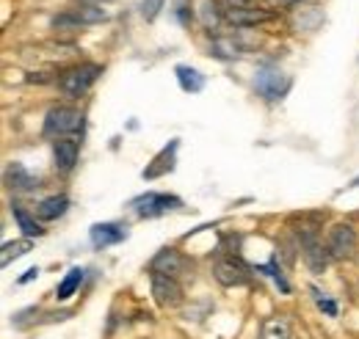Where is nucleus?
I'll list each match as a JSON object with an SVG mask.
<instances>
[{
	"mask_svg": "<svg viewBox=\"0 0 359 339\" xmlns=\"http://www.w3.org/2000/svg\"><path fill=\"white\" fill-rule=\"evenodd\" d=\"M86 127V116L81 108L75 105H53L45 113V122H42V135L45 138H78L83 135Z\"/></svg>",
	"mask_w": 359,
	"mask_h": 339,
	"instance_id": "1",
	"label": "nucleus"
},
{
	"mask_svg": "<svg viewBox=\"0 0 359 339\" xmlns=\"http://www.w3.org/2000/svg\"><path fill=\"white\" fill-rule=\"evenodd\" d=\"M100 75H102L100 64H75V67H67L64 72L55 75V85H58L61 97L81 99L89 94L91 85L100 81Z\"/></svg>",
	"mask_w": 359,
	"mask_h": 339,
	"instance_id": "2",
	"label": "nucleus"
},
{
	"mask_svg": "<svg viewBox=\"0 0 359 339\" xmlns=\"http://www.w3.org/2000/svg\"><path fill=\"white\" fill-rule=\"evenodd\" d=\"M128 207L135 212V218H141V221H152V218H163V215H169V212L180 210V207H182V199L175 196V193L147 191V193H141V196L130 199Z\"/></svg>",
	"mask_w": 359,
	"mask_h": 339,
	"instance_id": "3",
	"label": "nucleus"
},
{
	"mask_svg": "<svg viewBox=\"0 0 359 339\" xmlns=\"http://www.w3.org/2000/svg\"><path fill=\"white\" fill-rule=\"evenodd\" d=\"M290 75H285L276 64H260L255 72V91L266 99V102H282L290 91Z\"/></svg>",
	"mask_w": 359,
	"mask_h": 339,
	"instance_id": "4",
	"label": "nucleus"
},
{
	"mask_svg": "<svg viewBox=\"0 0 359 339\" xmlns=\"http://www.w3.org/2000/svg\"><path fill=\"white\" fill-rule=\"evenodd\" d=\"M326 249L332 262H346L354 259L359 249V235L351 223H332L326 232Z\"/></svg>",
	"mask_w": 359,
	"mask_h": 339,
	"instance_id": "5",
	"label": "nucleus"
},
{
	"mask_svg": "<svg viewBox=\"0 0 359 339\" xmlns=\"http://www.w3.org/2000/svg\"><path fill=\"white\" fill-rule=\"evenodd\" d=\"M252 270L255 268H249L241 256L235 254H224L219 256L216 262H213V268H210V273H213V279L222 284V287H246L249 282H252Z\"/></svg>",
	"mask_w": 359,
	"mask_h": 339,
	"instance_id": "6",
	"label": "nucleus"
},
{
	"mask_svg": "<svg viewBox=\"0 0 359 339\" xmlns=\"http://www.w3.org/2000/svg\"><path fill=\"white\" fill-rule=\"evenodd\" d=\"M149 273H163V276H172V279H185L194 273V262L191 256H185L175 246H166L161 249L158 254L149 259Z\"/></svg>",
	"mask_w": 359,
	"mask_h": 339,
	"instance_id": "7",
	"label": "nucleus"
},
{
	"mask_svg": "<svg viewBox=\"0 0 359 339\" xmlns=\"http://www.w3.org/2000/svg\"><path fill=\"white\" fill-rule=\"evenodd\" d=\"M149 293H152V300L166 312L180 309L185 303V290H182L180 279L163 276V273H149Z\"/></svg>",
	"mask_w": 359,
	"mask_h": 339,
	"instance_id": "8",
	"label": "nucleus"
},
{
	"mask_svg": "<svg viewBox=\"0 0 359 339\" xmlns=\"http://www.w3.org/2000/svg\"><path fill=\"white\" fill-rule=\"evenodd\" d=\"M296 243H299V251L304 256V265L310 268V273H315V276L326 273L332 256H329L326 240L320 237V232H315V235H302V237H296Z\"/></svg>",
	"mask_w": 359,
	"mask_h": 339,
	"instance_id": "9",
	"label": "nucleus"
},
{
	"mask_svg": "<svg viewBox=\"0 0 359 339\" xmlns=\"http://www.w3.org/2000/svg\"><path fill=\"white\" fill-rule=\"evenodd\" d=\"M128 226L119 223V221H102V223H94L89 229V240L97 251L102 249H111V246H119L128 240Z\"/></svg>",
	"mask_w": 359,
	"mask_h": 339,
	"instance_id": "10",
	"label": "nucleus"
},
{
	"mask_svg": "<svg viewBox=\"0 0 359 339\" xmlns=\"http://www.w3.org/2000/svg\"><path fill=\"white\" fill-rule=\"evenodd\" d=\"M78 160H81V141L78 138L53 141V169L58 174H72Z\"/></svg>",
	"mask_w": 359,
	"mask_h": 339,
	"instance_id": "11",
	"label": "nucleus"
},
{
	"mask_svg": "<svg viewBox=\"0 0 359 339\" xmlns=\"http://www.w3.org/2000/svg\"><path fill=\"white\" fill-rule=\"evenodd\" d=\"M3 182L11 193H34L42 188V179L36 174H31L22 163H8L6 174H3Z\"/></svg>",
	"mask_w": 359,
	"mask_h": 339,
	"instance_id": "12",
	"label": "nucleus"
},
{
	"mask_svg": "<svg viewBox=\"0 0 359 339\" xmlns=\"http://www.w3.org/2000/svg\"><path fill=\"white\" fill-rule=\"evenodd\" d=\"M276 14H271L266 8H226L224 11V22L238 28V31H249V28H257V25H266L271 22Z\"/></svg>",
	"mask_w": 359,
	"mask_h": 339,
	"instance_id": "13",
	"label": "nucleus"
},
{
	"mask_svg": "<svg viewBox=\"0 0 359 339\" xmlns=\"http://www.w3.org/2000/svg\"><path fill=\"white\" fill-rule=\"evenodd\" d=\"M320 22H323V8L320 6H315V3H302L299 8H293V14H290V28L296 31V34H313L320 28Z\"/></svg>",
	"mask_w": 359,
	"mask_h": 339,
	"instance_id": "14",
	"label": "nucleus"
},
{
	"mask_svg": "<svg viewBox=\"0 0 359 339\" xmlns=\"http://www.w3.org/2000/svg\"><path fill=\"white\" fill-rule=\"evenodd\" d=\"M11 218H14V223L20 226L22 237H28V240H36V237H42V235H45V229H42V221L36 218V212L25 210L20 202H11Z\"/></svg>",
	"mask_w": 359,
	"mask_h": 339,
	"instance_id": "15",
	"label": "nucleus"
},
{
	"mask_svg": "<svg viewBox=\"0 0 359 339\" xmlns=\"http://www.w3.org/2000/svg\"><path fill=\"white\" fill-rule=\"evenodd\" d=\"M177 149H180V141L166 144V146L161 149V155H158L147 169L141 171V177H144V179H158V177L169 174V171L175 169V155H177Z\"/></svg>",
	"mask_w": 359,
	"mask_h": 339,
	"instance_id": "16",
	"label": "nucleus"
},
{
	"mask_svg": "<svg viewBox=\"0 0 359 339\" xmlns=\"http://www.w3.org/2000/svg\"><path fill=\"white\" fill-rule=\"evenodd\" d=\"M67 210H69V196L67 193H53V196H47V199H42L39 205H36V218L39 221H45V223H50V221H58V218H64L67 215Z\"/></svg>",
	"mask_w": 359,
	"mask_h": 339,
	"instance_id": "17",
	"label": "nucleus"
},
{
	"mask_svg": "<svg viewBox=\"0 0 359 339\" xmlns=\"http://www.w3.org/2000/svg\"><path fill=\"white\" fill-rule=\"evenodd\" d=\"M257 339H293V323L287 314H271L260 323Z\"/></svg>",
	"mask_w": 359,
	"mask_h": 339,
	"instance_id": "18",
	"label": "nucleus"
},
{
	"mask_svg": "<svg viewBox=\"0 0 359 339\" xmlns=\"http://www.w3.org/2000/svg\"><path fill=\"white\" fill-rule=\"evenodd\" d=\"M210 55L219 61H238L243 55V44L238 42V36H213Z\"/></svg>",
	"mask_w": 359,
	"mask_h": 339,
	"instance_id": "19",
	"label": "nucleus"
},
{
	"mask_svg": "<svg viewBox=\"0 0 359 339\" xmlns=\"http://www.w3.org/2000/svg\"><path fill=\"white\" fill-rule=\"evenodd\" d=\"M83 279H86V270L81 268V265H75V268H69L67 270V276L58 282V287H55V300H69V298L75 296L78 290H81V284H83Z\"/></svg>",
	"mask_w": 359,
	"mask_h": 339,
	"instance_id": "20",
	"label": "nucleus"
},
{
	"mask_svg": "<svg viewBox=\"0 0 359 339\" xmlns=\"http://www.w3.org/2000/svg\"><path fill=\"white\" fill-rule=\"evenodd\" d=\"M255 273L269 276L282 296H290V290H293V287H290V282H287V276H285V270H282V265H279V254L271 256L266 265H255Z\"/></svg>",
	"mask_w": 359,
	"mask_h": 339,
	"instance_id": "21",
	"label": "nucleus"
},
{
	"mask_svg": "<svg viewBox=\"0 0 359 339\" xmlns=\"http://www.w3.org/2000/svg\"><path fill=\"white\" fill-rule=\"evenodd\" d=\"M175 75H177V83L185 94H199L205 88V75L188 64H177L175 67Z\"/></svg>",
	"mask_w": 359,
	"mask_h": 339,
	"instance_id": "22",
	"label": "nucleus"
},
{
	"mask_svg": "<svg viewBox=\"0 0 359 339\" xmlns=\"http://www.w3.org/2000/svg\"><path fill=\"white\" fill-rule=\"evenodd\" d=\"M196 20L202 22L205 31H216L224 20V14L219 8V0H199L196 3Z\"/></svg>",
	"mask_w": 359,
	"mask_h": 339,
	"instance_id": "23",
	"label": "nucleus"
},
{
	"mask_svg": "<svg viewBox=\"0 0 359 339\" xmlns=\"http://www.w3.org/2000/svg\"><path fill=\"white\" fill-rule=\"evenodd\" d=\"M72 11H75V17L81 20V25H100V22L108 20V11L100 8L97 3H81V6H75Z\"/></svg>",
	"mask_w": 359,
	"mask_h": 339,
	"instance_id": "24",
	"label": "nucleus"
},
{
	"mask_svg": "<svg viewBox=\"0 0 359 339\" xmlns=\"http://www.w3.org/2000/svg\"><path fill=\"white\" fill-rule=\"evenodd\" d=\"M307 290H310V298H313V303L318 306V312H323L326 317H337V314H340L337 300L329 296V293H323V290H320V287H315V284H310Z\"/></svg>",
	"mask_w": 359,
	"mask_h": 339,
	"instance_id": "25",
	"label": "nucleus"
},
{
	"mask_svg": "<svg viewBox=\"0 0 359 339\" xmlns=\"http://www.w3.org/2000/svg\"><path fill=\"white\" fill-rule=\"evenodd\" d=\"M31 249H34V240H28V237H22V240H17V243H3V254H0L3 268H8V265H11V259L25 256Z\"/></svg>",
	"mask_w": 359,
	"mask_h": 339,
	"instance_id": "26",
	"label": "nucleus"
},
{
	"mask_svg": "<svg viewBox=\"0 0 359 339\" xmlns=\"http://www.w3.org/2000/svg\"><path fill=\"white\" fill-rule=\"evenodd\" d=\"M78 28H83V25L75 17V11H64V14L53 17V31H78Z\"/></svg>",
	"mask_w": 359,
	"mask_h": 339,
	"instance_id": "27",
	"label": "nucleus"
},
{
	"mask_svg": "<svg viewBox=\"0 0 359 339\" xmlns=\"http://www.w3.org/2000/svg\"><path fill=\"white\" fill-rule=\"evenodd\" d=\"M194 6H191V0H177L175 3V20H177L182 28H191V22H194V11H191Z\"/></svg>",
	"mask_w": 359,
	"mask_h": 339,
	"instance_id": "28",
	"label": "nucleus"
},
{
	"mask_svg": "<svg viewBox=\"0 0 359 339\" xmlns=\"http://www.w3.org/2000/svg\"><path fill=\"white\" fill-rule=\"evenodd\" d=\"M304 0H263V8L271 11V14H279V11H293L299 8Z\"/></svg>",
	"mask_w": 359,
	"mask_h": 339,
	"instance_id": "29",
	"label": "nucleus"
},
{
	"mask_svg": "<svg viewBox=\"0 0 359 339\" xmlns=\"http://www.w3.org/2000/svg\"><path fill=\"white\" fill-rule=\"evenodd\" d=\"M163 3H166V0H141V17H144L147 22H152V20L161 14Z\"/></svg>",
	"mask_w": 359,
	"mask_h": 339,
	"instance_id": "30",
	"label": "nucleus"
},
{
	"mask_svg": "<svg viewBox=\"0 0 359 339\" xmlns=\"http://www.w3.org/2000/svg\"><path fill=\"white\" fill-rule=\"evenodd\" d=\"M226 8H263V0H226Z\"/></svg>",
	"mask_w": 359,
	"mask_h": 339,
	"instance_id": "31",
	"label": "nucleus"
},
{
	"mask_svg": "<svg viewBox=\"0 0 359 339\" xmlns=\"http://www.w3.org/2000/svg\"><path fill=\"white\" fill-rule=\"evenodd\" d=\"M39 273H42L39 268H28V270H25V276H20V279H17V284H20V287H22V284H31L34 279H39Z\"/></svg>",
	"mask_w": 359,
	"mask_h": 339,
	"instance_id": "32",
	"label": "nucleus"
},
{
	"mask_svg": "<svg viewBox=\"0 0 359 339\" xmlns=\"http://www.w3.org/2000/svg\"><path fill=\"white\" fill-rule=\"evenodd\" d=\"M354 188H359V177H354V179L346 185V191H354Z\"/></svg>",
	"mask_w": 359,
	"mask_h": 339,
	"instance_id": "33",
	"label": "nucleus"
},
{
	"mask_svg": "<svg viewBox=\"0 0 359 339\" xmlns=\"http://www.w3.org/2000/svg\"><path fill=\"white\" fill-rule=\"evenodd\" d=\"M100 3H102V0H100Z\"/></svg>",
	"mask_w": 359,
	"mask_h": 339,
	"instance_id": "34",
	"label": "nucleus"
}]
</instances>
